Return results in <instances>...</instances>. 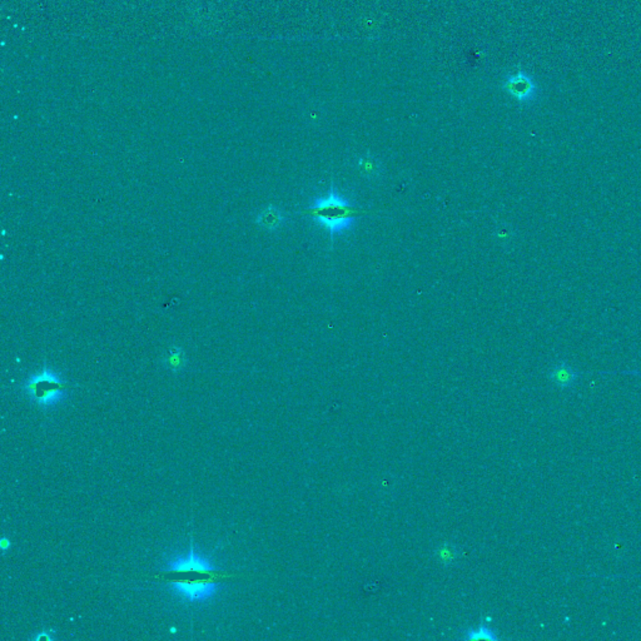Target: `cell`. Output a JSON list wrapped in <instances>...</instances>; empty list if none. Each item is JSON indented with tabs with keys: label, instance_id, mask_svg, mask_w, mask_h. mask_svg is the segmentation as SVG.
<instances>
[{
	"label": "cell",
	"instance_id": "6da1fadb",
	"mask_svg": "<svg viewBox=\"0 0 641 641\" xmlns=\"http://www.w3.org/2000/svg\"><path fill=\"white\" fill-rule=\"evenodd\" d=\"M157 577L171 585L173 591L184 601L201 603L213 598L218 584L232 576L217 570L208 558L195 551L193 542H190V552L183 558L172 560Z\"/></svg>",
	"mask_w": 641,
	"mask_h": 641
},
{
	"label": "cell",
	"instance_id": "7a4b0ae2",
	"mask_svg": "<svg viewBox=\"0 0 641 641\" xmlns=\"http://www.w3.org/2000/svg\"><path fill=\"white\" fill-rule=\"evenodd\" d=\"M360 212L361 211L358 208L351 206L332 187L326 198L316 201L311 207L306 209L304 213L309 214L318 225L327 228L333 238L334 233L351 227Z\"/></svg>",
	"mask_w": 641,
	"mask_h": 641
},
{
	"label": "cell",
	"instance_id": "3957f363",
	"mask_svg": "<svg viewBox=\"0 0 641 641\" xmlns=\"http://www.w3.org/2000/svg\"><path fill=\"white\" fill-rule=\"evenodd\" d=\"M71 385L59 374L53 372L47 365L38 374L30 376L24 382L23 390L33 404L39 407H52L59 404L66 396Z\"/></svg>",
	"mask_w": 641,
	"mask_h": 641
},
{
	"label": "cell",
	"instance_id": "277c9868",
	"mask_svg": "<svg viewBox=\"0 0 641 641\" xmlns=\"http://www.w3.org/2000/svg\"><path fill=\"white\" fill-rule=\"evenodd\" d=\"M506 93L520 103H530L534 101L537 95V84L535 83L533 77L523 71H516L506 78L502 83Z\"/></svg>",
	"mask_w": 641,
	"mask_h": 641
},
{
	"label": "cell",
	"instance_id": "5b68a950",
	"mask_svg": "<svg viewBox=\"0 0 641 641\" xmlns=\"http://www.w3.org/2000/svg\"><path fill=\"white\" fill-rule=\"evenodd\" d=\"M549 379L558 388L568 390L575 386L576 382L580 379V372H577L575 368L571 367L570 365L564 361H560L552 366L549 372Z\"/></svg>",
	"mask_w": 641,
	"mask_h": 641
},
{
	"label": "cell",
	"instance_id": "8992f818",
	"mask_svg": "<svg viewBox=\"0 0 641 641\" xmlns=\"http://www.w3.org/2000/svg\"><path fill=\"white\" fill-rule=\"evenodd\" d=\"M283 214L279 211V208L274 206H268V207L262 209L260 214L257 216L255 222L258 226L267 230V231H276L279 230L281 225L283 223Z\"/></svg>",
	"mask_w": 641,
	"mask_h": 641
},
{
	"label": "cell",
	"instance_id": "52a82bcc",
	"mask_svg": "<svg viewBox=\"0 0 641 641\" xmlns=\"http://www.w3.org/2000/svg\"><path fill=\"white\" fill-rule=\"evenodd\" d=\"M162 365L173 374L181 372L187 365V356L182 347L171 346L162 358Z\"/></svg>",
	"mask_w": 641,
	"mask_h": 641
},
{
	"label": "cell",
	"instance_id": "ba28073f",
	"mask_svg": "<svg viewBox=\"0 0 641 641\" xmlns=\"http://www.w3.org/2000/svg\"><path fill=\"white\" fill-rule=\"evenodd\" d=\"M465 639H469V640H496L498 635H496L495 630L491 629L487 624L482 623L477 628L470 629L466 633Z\"/></svg>",
	"mask_w": 641,
	"mask_h": 641
},
{
	"label": "cell",
	"instance_id": "9c48e42d",
	"mask_svg": "<svg viewBox=\"0 0 641 641\" xmlns=\"http://www.w3.org/2000/svg\"><path fill=\"white\" fill-rule=\"evenodd\" d=\"M358 168L366 177L376 178L377 176H380V166H379L377 160H374V157H371V155L360 157L358 158Z\"/></svg>",
	"mask_w": 641,
	"mask_h": 641
},
{
	"label": "cell",
	"instance_id": "30bf717a",
	"mask_svg": "<svg viewBox=\"0 0 641 641\" xmlns=\"http://www.w3.org/2000/svg\"><path fill=\"white\" fill-rule=\"evenodd\" d=\"M50 633H53V631H42V634H38V635L34 638V640L52 641L53 640V636L50 635Z\"/></svg>",
	"mask_w": 641,
	"mask_h": 641
},
{
	"label": "cell",
	"instance_id": "8fae6325",
	"mask_svg": "<svg viewBox=\"0 0 641 641\" xmlns=\"http://www.w3.org/2000/svg\"><path fill=\"white\" fill-rule=\"evenodd\" d=\"M0 547H1V551L3 554H6L9 549H10V541L8 540L6 537H1V541H0Z\"/></svg>",
	"mask_w": 641,
	"mask_h": 641
}]
</instances>
